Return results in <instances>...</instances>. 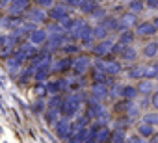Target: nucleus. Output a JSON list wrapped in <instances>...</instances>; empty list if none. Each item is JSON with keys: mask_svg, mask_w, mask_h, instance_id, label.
Returning a JSON list of instances; mask_svg holds the SVG:
<instances>
[{"mask_svg": "<svg viewBox=\"0 0 158 143\" xmlns=\"http://www.w3.org/2000/svg\"><path fill=\"white\" fill-rule=\"evenodd\" d=\"M63 52H67V54H74V52H78V48H76L74 45H65V47H63Z\"/></svg>", "mask_w": 158, "mask_h": 143, "instance_id": "obj_29", "label": "nucleus"}, {"mask_svg": "<svg viewBox=\"0 0 158 143\" xmlns=\"http://www.w3.org/2000/svg\"><path fill=\"white\" fill-rule=\"evenodd\" d=\"M151 104H152L154 110H158V91L152 93V97H151Z\"/></svg>", "mask_w": 158, "mask_h": 143, "instance_id": "obj_30", "label": "nucleus"}, {"mask_svg": "<svg viewBox=\"0 0 158 143\" xmlns=\"http://www.w3.org/2000/svg\"><path fill=\"white\" fill-rule=\"evenodd\" d=\"M156 75H158V63L145 67V78H147V80H151V78H156Z\"/></svg>", "mask_w": 158, "mask_h": 143, "instance_id": "obj_17", "label": "nucleus"}, {"mask_svg": "<svg viewBox=\"0 0 158 143\" xmlns=\"http://www.w3.org/2000/svg\"><path fill=\"white\" fill-rule=\"evenodd\" d=\"M143 123L145 125H151V126L158 125V113H145L143 115Z\"/></svg>", "mask_w": 158, "mask_h": 143, "instance_id": "obj_20", "label": "nucleus"}, {"mask_svg": "<svg viewBox=\"0 0 158 143\" xmlns=\"http://www.w3.org/2000/svg\"><path fill=\"white\" fill-rule=\"evenodd\" d=\"M106 34H108V30H106L102 24H97V26L93 28V37H97V39H104Z\"/></svg>", "mask_w": 158, "mask_h": 143, "instance_id": "obj_19", "label": "nucleus"}, {"mask_svg": "<svg viewBox=\"0 0 158 143\" xmlns=\"http://www.w3.org/2000/svg\"><path fill=\"white\" fill-rule=\"evenodd\" d=\"M41 6H52V0H39Z\"/></svg>", "mask_w": 158, "mask_h": 143, "instance_id": "obj_34", "label": "nucleus"}, {"mask_svg": "<svg viewBox=\"0 0 158 143\" xmlns=\"http://www.w3.org/2000/svg\"><path fill=\"white\" fill-rule=\"evenodd\" d=\"M65 2H67L69 6H73V8H80V4L84 2V0H65Z\"/></svg>", "mask_w": 158, "mask_h": 143, "instance_id": "obj_31", "label": "nucleus"}, {"mask_svg": "<svg viewBox=\"0 0 158 143\" xmlns=\"http://www.w3.org/2000/svg\"><path fill=\"white\" fill-rule=\"evenodd\" d=\"M132 41H134V34H132V32H128V30H127V32H121V35H119V43H121L123 47H128Z\"/></svg>", "mask_w": 158, "mask_h": 143, "instance_id": "obj_13", "label": "nucleus"}, {"mask_svg": "<svg viewBox=\"0 0 158 143\" xmlns=\"http://www.w3.org/2000/svg\"><path fill=\"white\" fill-rule=\"evenodd\" d=\"M139 134L141 136H152V126L151 125H139Z\"/></svg>", "mask_w": 158, "mask_h": 143, "instance_id": "obj_24", "label": "nucleus"}, {"mask_svg": "<svg viewBox=\"0 0 158 143\" xmlns=\"http://www.w3.org/2000/svg\"><path fill=\"white\" fill-rule=\"evenodd\" d=\"M121 91H123V86L112 82V89H108V95H112V97H121Z\"/></svg>", "mask_w": 158, "mask_h": 143, "instance_id": "obj_22", "label": "nucleus"}, {"mask_svg": "<svg viewBox=\"0 0 158 143\" xmlns=\"http://www.w3.org/2000/svg\"><path fill=\"white\" fill-rule=\"evenodd\" d=\"M114 137H115V143H123V132H117Z\"/></svg>", "mask_w": 158, "mask_h": 143, "instance_id": "obj_33", "label": "nucleus"}, {"mask_svg": "<svg viewBox=\"0 0 158 143\" xmlns=\"http://www.w3.org/2000/svg\"><path fill=\"white\" fill-rule=\"evenodd\" d=\"M112 47H114V41H112V39H102L99 45L93 47V52H95L97 56H106V54L112 52Z\"/></svg>", "mask_w": 158, "mask_h": 143, "instance_id": "obj_4", "label": "nucleus"}, {"mask_svg": "<svg viewBox=\"0 0 158 143\" xmlns=\"http://www.w3.org/2000/svg\"><path fill=\"white\" fill-rule=\"evenodd\" d=\"M102 71H104L106 76H115V75L121 73V65L117 61H108V63H104V69Z\"/></svg>", "mask_w": 158, "mask_h": 143, "instance_id": "obj_6", "label": "nucleus"}, {"mask_svg": "<svg viewBox=\"0 0 158 143\" xmlns=\"http://www.w3.org/2000/svg\"><path fill=\"white\" fill-rule=\"evenodd\" d=\"M84 100V93H74V95H69V97H65L63 100H61V112H63V115H67V117H71V115H74L76 112H78V108H80V102Z\"/></svg>", "mask_w": 158, "mask_h": 143, "instance_id": "obj_1", "label": "nucleus"}, {"mask_svg": "<svg viewBox=\"0 0 158 143\" xmlns=\"http://www.w3.org/2000/svg\"><path fill=\"white\" fill-rule=\"evenodd\" d=\"M108 137H110V132H108L106 128H104V130H101V132L97 134V139H99V141H104V139H108Z\"/></svg>", "mask_w": 158, "mask_h": 143, "instance_id": "obj_27", "label": "nucleus"}, {"mask_svg": "<svg viewBox=\"0 0 158 143\" xmlns=\"http://www.w3.org/2000/svg\"><path fill=\"white\" fill-rule=\"evenodd\" d=\"M121 97H123L125 100H134V99L138 97V91H136L134 86H125L123 91H121Z\"/></svg>", "mask_w": 158, "mask_h": 143, "instance_id": "obj_10", "label": "nucleus"}, {"mask_svg": "<svg viewBox=\"0 0 158 143\" xmlns=\"http://www.w3.org/2000/svg\"><path fill=\"white\" fill-rule=\"evenodd\" d=\"M50 17L54 19V21H61V19H65L67 17V8L65 6H54L52 10H50Z\"/></svg>", "mask_w": 158, "mask_h": 143, "instance_id": "obj_8", "label": "nucleus"}, {"mask_svg": "<svg viewBox=\"0 0 158 143\" xmlns=\"http://www.w3.org/2000/svg\"><path fill=\"white\" fill-rule=\"evenodd\" d=\"M151 22H152V26H154V28H156V30H158V17H156V19H152V21H151Z\"/></svg>", "mask_w": 158, "mask_h": 143, "instance_id": "obj_36", "label": "nucleus"}, {"mask_svg": "<svg viewBox=\"0 0 158 143\" xmlns=\"http://www.w3.org/2000/svg\"><path fill=\"white\" fill-rule=\"evenodd\" d=\"M151 141H152V143H158V134H154V136H152V139H151Z\"/></svg>", "mask_w": 158, "mask_h": 143, "instance_id": "obj_37", "label": "nucleus"}, {"mask_svg": "<svg viewBox=\"0 0 158 143\" xmlns=\"http://www.w3.org/2000/svg\"><path fill=\"white\" fill-rule=\"evenodd\" d=\"M145 4L149 10H152V8H158V0H145Z\"/></svg>", "mask_w": 158, "mask_h": 143, "instance_id": "obj_32", "label": "nucleus"}, {"mask_svg": "<svg viewBox=\"0 0 158 143\" xmlns=\"http://www.w3.org/2000/svg\"><path fill=\"white\" fill-rule=\"evenodd\" d=\"M89 58L88 56H78L74 61H73V71L74 73H78V75H82V73H86V71L89 69Z\"/></svg>", "mask_w": 158, "mask_h": 143, "instance_id": "obj_2", "label": "nucleus"}, {"mask_svg": "<svg viewBox=\"0 0 158 143\" xmlns=\"http://www.w3.org/2000/svg\"><path fill=\"white\" fill-rule=\"evenodd\" d=\"M154 34H156V28H154L152 22H149V21L139 22V24L136 26V35H139V37H147V35H154Z\"/></svg>", "mask_w": 158, "mask_h": 143, "instance_id": "obj_3", "label": "nucleus"}, {"mask_svg": "<svg viewBox=\"0 0 158 143\" xmlns=\"http://www.w3.org/2000/svg\"><path fill=\"white\" fill-rule=\"evenodd\" d=\"M106 95H108V88H106L104 84H93V86H91V97H93V99L102 100Z\"/></svg>", "mask_w": 158, "mask_h": 143, "instance_id": "obj_5", "label": "nucleus"}, {"mask_svg": "<svg viewBox=\"0 0 158 143\" xmlns=\"http://www.w3.org/2000/svg\"><path fill=\"white\" fill-rule=\"evenodd\" d=\"M106 30H117V19H102L101 22Z\"/></svg>", "mask_w": 158, "mask_h": 143, "instance_id": "obj_21", "label": "nucleus"}, {"mask_svg": "<svg viewBox=\"0 0 158 143\" xmlns=\"http://www.w3.org/2000/svg\"><path fill=\"white\" fill-rule=\"evenodd\" d=\"M69 65H73L71 63V59H58L56 63H54V71H56V73H61V71H65V69H69Z\"/></svg>", "mask_w": 158, "mask_h": 143, "instance_id": "obj_14", "label": "nucleus"}, {"mask_svg": "<svg viewBox=\"0 0 158 143\" xmlns=\"http://www.w3.org/2000/svg\"><path fill=\"white\" fill-rule=\"evenodd\" d=\"M91 15H93L95 19H104V15H106V11H104L102 8H97V10H95V11H93Z\"/></svg>", "mask_w": 158, "mask_h": 143, "instance_id": "obj_26", "label": "nucleus"}, {"mask_svg": "<svg viewBox=\"0 0 158 143\" xmlns=\"http://www.w3.org/2000/svg\"><path fill=\"white\" fill-rule=\"evenodd\" d=\"M30 17H32L34 21H37V22L45 21V13H43V11H39V10H34V11L30 13Z\"/></svg>", "mask_w": 158, "mask_h": 143, "instance_id": "obj_25", "label": "nucleus"}, {"mask_svg": "<svg viewBox=\"0 0 158 143\" xmlns=\"http://www.w3.org/2000/svg\"><path fill=\"white\" fill-rule=\"evenodd\" d=\"M156 78H158V75H156Z\"/></svg>", "mask_w": 158, "mask_h": 143, "instance_id": "obj_38", "label": "nucleus"}, {"mask_svg": "<svg viewBox=\"0 0 158 143\" xmlns=\"http://www.w3.org/2000/svg\"><path fill=\"white\" fill-rule=\"evenodd\" d=\"M130 143H143V139H141V137H132Z\"/></svg>", "mask_w": 158, "mask_h": 143, "instance_id": "obj_35", "label": "nucleus"}, {"mask_svg": "<svg viewBox=\"0 0 158 143\" xmlns=\"http://www.w3.org/2000/svg\"><path fill=\"white\" fill-rule=\"evenodd\" d=\"M58 132H60L63 137H67V136H69V125H67L65 121H60V123H58Z\"/></svg>", "mask_w": 158, "mask_h": 143, "instance_id": "obj_23", "label": "nucleus"}, {"mask_svg": "<svg viewBox=\"0 0 158 143\" xmlns=\"http://www.w3.org/2000/svg\"><path fill=\"white\" fill-rule=\"evenodd\" d=\"M123 50H125V47H123L121 43H114V47H112V52H114V54H121Z\"/></svg>", "mask_w": 158, "mask_h": 143, "instance_id": "obj_28", "label": "nucleus"}, {"mask_svg": "<svg viewBox=\"0 0 158 143\" xmlns=\"http://www.w3.org/2000/svg\"><path fill=\"white\" fill-rule=\"evenodd\" d=\"M156 54H158V43L156 41H151L143 47V56L145 58H154Z\"/></svg>", "mask_w": 158, "mask_h": 143, "instance_id": "obj_9", "label": "nucleus"}, {"mask_svg": "<svg viewBox=\"0 0 158 143\" xmlns=\"http://www.w3.org/2000/svg\"><path fill=\"white\" fill-rule=\"evenodd\" d=\"M121 56H123V59H127V61H134L136 59V50L132 48V47H125V50L121 52Z\"/></svg>", "mask_w": 158, "mask_h": 143, "instance_id": "obj_16", "label": "nucleus"}, {"mask_svg": "<svg viewBox=\"0 0 158 143\" xmlns=\"http://www.w3.org/2000/svg\"><path fill=\"white\" fill-rule=\"evenodd\" d=\"M128 76L134 78V80H141L145 76V67L143 65H132L128 69Z\"/></svg>", "mask_w": 158, "mask_h": 143, "instance_id": "obj_7", "label": "nucleus"}, {"mask_svg": "<svg viewBox=\"0 0 158 143\" xmlns=\"http://www.w3.org/2000/svg\"><path fill=\"white\" fill-rule=\"evenodd\" d=\"M136 91H138V93H143V95H149V93L152 91V84H151L149 80H141V82L138 84Z\"/></svg>", "mask_w": 158, "mask_h": 143, "instance_id": "obj_12", "label": "nucleus"}, {"mask_svg": "<svg viewBox=\"0 0 158 143\" xmlns=\"http://www.w3.org/2000/svg\"><path fill=\"white\" fill-rule=\"evenodd\" d=\"M32 41H34L35 45L45 43V41H47V32H43V30H35V32L32 34Z\"/></svg>", "mask_w": 158, "mask_h": 143, "instance_id": "obj_15", "label": "nucleus"}, {"mask_svg": "<svg viewBox=\"0 0 158 143\" xmlns=\"http://www.w3.org/2000/svg\"><path fill=\"white\" fill-rule=\"evenodd\" d=\"M80 10L84 13H93L97 10V2H95V0H84V2L80 4Z\"/></svg>", "mask_w": 158, "mask_h": 143, "instance_id": "obj_11", "label": "nucleus"}, {"mask_svg": "<svg viewBox=\"0 0 158 143\" xmlns=\"http://www.w3.org/2000/svg\"><path fill=\"white\" fill-rule=\"evenodd\" d=\"M143 8H145V6H143V2H141V0H132V2H130V6H128V11L136 15V13H139Z\"/></svg>", "mask_w": 158, "mask_h": 143, "instance_id": "obj_18", "label": "nucleus"}]
</instances>
